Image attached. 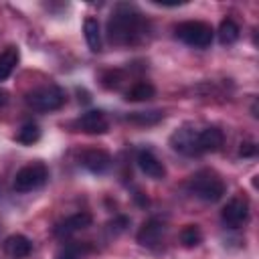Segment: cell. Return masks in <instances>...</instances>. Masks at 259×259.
Listing matches in <instances>:
<instances>
[{"label": "cell", "instance_id": "obj_12", "mask_svg": "<svg viewBox=\"0 0 259 259\" xmlns=\"http://www.w3.org/2000/svg\"><path fill=\"white\" fill-rule=\"evenodd\" d=\"M2 251L10 259H26L30 255V251H32V243L24 235H10V237L4 239Z\"/></svg>", "mask_w": 259, "mask_h": 259}, {"label": "cell", "instance_id": "obj_9", "mask_svg": "<svg viewBox=\"0 0 259 259\" xmlns=\"http://www.w3.org/2000/svg\"><path fill=\"white\" fill-rule=\"evenodd\" d=\"M164 233H166L164 223H162L160 219H150V221H146V223L142 225V229L138 231L136 239H138V243L144 245V247H156V245L162 241Z\"/></svg>", "mask_w": 259, "mask_h": 259}, {"label": "cell", "instance_id": "obj_13", "mask_svg": "<svg viewBox=\"0 0 259 259\" xmlns=\"http://www.w3.org/2000/svg\"><path fill=\"white\" fill-rule=\"evenodd\" d=\"M138 166H140V170H142L146 176H150V178L160 180V178L166 176V168H164V164H162V162L156 158V154L150 152V150H142V152H138Z\"/></svg>", "mask_w": 259, "mask_h": 259}, {"label": "cell", "instance_id": "obj_2", "mask_svg": "<svg viewBox=\"0 0 259 259\" xmlns=\"http://www.w3.org/2000/svg\"><path fill=\"white\" fill-rule=\"evenodd\" d=\"M188 188H190V192L194 196H198L204 202H217L225 194V182H223V178L214 170H208V168L198 170L190 178Z\"/></svg>", "mask_w": 259, "mask_h": 259}, {"label": "cell", "instance_id": "obj_23", "mask_svg": "<svg viewBox=\"0 0 259 259\" xmlns=\"http://www.w3.org/2000/svg\"><path fill=\"white\" fill-rule=\"evenodd\" d=\"M121 79H123V75H121L119 71H109V73L103 75V85H105L107 89H115V87H119Z\"/></svg>", "mask_w": 259, "mask_h": 259}, {"label": "cell", "instance_id": "obj_19", "mask_svg": "<svg viewBox=\"0 0 259 259\" xmlns=\"http://www.w3.org/2000/svg\"><path fill=\"white\" fill-rule=\"evenodd\" d=\"M162 117H164V111L154 109V111H134V113H130L125 119L132 121V123H138V125H154V123H158Z\"/></svg>", "mask_w": 259, "mask_h": 259}, {"label": "cell", "instance_id": "obj_15", "mask_svg": "<svg viewBox=\"0 0 259 259\" xmlns=\"http://www.w3.org/2000/svg\"><path fill=\"white\" fill-rule=\"evenodd\" d=\"M18 59H20V53H18V49L14 45H8L0 53V81H4V79L10 77V73L18 65Z\"/></svg>", "mask_w": 259, "mask_h": 259}, {"label": "cell", "instance_id": "obj_8", "mask_svg": "<svg viewBox=\"0 0 259 259\" xmlns=\"http://www.w3.org/2000/svg\"><path fill=\"white\" fill-rule=\"evenodd\" d=\"M77 127L85 134L99 136V134H105L109 130V119L101 109H89L77 119Z\"/></svg>", "mask_w": 259, "mask_h": 259}, {"label": "cell", "instance_id": "obj_14", "mask_svg": "<svg viewBox=\"0 0 259 259\" xmlns=\"http://www.w3.org/2000/svg\"><path fill=\"white\" fill-rule=\"evenodd\" d=\"M223 142H225V136H223V132L219 127L198 130V150H200V154L219 152L223 148Z\"/></svg>", "mask_w": 259, "mask_h": 259}, {"label": "cell", "instance_id": "obj_1", "mask_svg": "<svg viewBox=\"0 0 259 259\" xmlns=\"http://www.w3.org/2000/svg\"><path fill=\"white\" fill-rule=\"evenodd\" d=\"M150 24L136 6L117 4L107 20V36L117 47L140 45L148 38Z\"/></svg>", "mask_w": 259, "mask_h": 259}, {"label": "cell", "instance_id": "obj_11", "mask_svg": "<svg viewBox=\"0 0 259 259\" xmlns=\"http://www.w3.org/2000/svg\"><path fill=\"white\" fill-rule=\"evenodd\" d=\"M91 223H93V219H91L89 212H75V214L67 217L63 223H59V225L55 227V235H57V237H69V235H73V233H77V231L87 229Z\"/></svg>", "mask_w": 259, "mask_h": 259}, {"label": "cell", "instance_id": "obj_18", "mask_svg": "<svg viewBox=\"0 0 259 259\" xmlns=\"http://www.w3.org/2000/svg\"><path fill=\"white\" fill-rule=\"evenodd\" d=\"M217 34H219V42H221V45H233V42H237V40H239L241 28H239V24H237L235 20L225 18V20L221 22V26H219Z\"/></svg>", "mask_w": 259, "mask_h": 259}, {"label": "cell", "instance_id": "obj_6", "mask_svg": "<svg viewBox=\"0 0 259 259\" xmlns=\"http://www.w3.org/2000/svg\"><path fill=\"white\" fill-rule=\"evenodd\" d=\"M221 219L223 223L229 227V229H239L243 227L247 221H249V200L245 196H235L231 198L223 212H221Z\"/></svg>", "mask_w": 259, "mask_h": 259}, {"label": "cell", "instance_id": "obj_20", "mask_svg": "<svg viewBox=\"0 0 259 259\" xmlns=\"http://www.w3.org/2000/svg\"><path fill=\"white\" fill-rule=\"evenodd\" d=\"M38 140H40V130L36 123H24L16 134V142H20L24 146H32Z\"/></svg>", "mask_w": 259, "mask_h": 259}, {"label": "cell", "instance_id": "obj_17", "mask_svg": "<svg viewBox=\"0 0 259 259\" xmlns=\"http://www.w3.org/2000/svg\"><path fill=\"white\" fill-rule=\"evenodd\" d=\"M154 95H156V89L148 81H138L125 91V99L127 101H146V99H152Z\"/></svg>", "mask_w": 259, "mask_h": 259}, {"label": "cell", "instance_id": "obj_5", "mask_svg": "<svg viewBox=\"0 0 259 259\" xmlns=\"http://www.w3.org/2000/svg\"><path fill=\"white\" fill-rule=\"evenodd\" d=\"M47 178H49V168L42 162H32V164L22 166L14 174L12 188L16 192H30V190L40 188L47 182Z\"/></svg>", "mask_w": 259, "mask_h": 259}, {"label": "cell", "instance_id": "obj_7", "mask_svg": "<svg viewBox=\"0 0 259 259\" xmlns=\"http://www.w3.org/2000/svg\"><path fill=\"white\" fill-rule=\"evenodd\" d=\"M170 146L174 152L182 156H198V130L194 127H180L170 136Z\"/></svg>", "mask_w": 259, "mask_h": 259}, {"label": "cell", "instance_id": "obj_25", "mask_svg": "<svg viewBox=\"0 0 259 259\" xmlns=\"http://www.w3.org/2000/svg\"><path fill=\"white\" fill-rule=\"evenodd\" d=\"M6 103H8V91L0 87V107H4Z\"/></svg>", "mask_w": 259, "mask_h": 259}, {"label": "cell", "instance_id": "obj_4", "mask_svg": "<svg viewBox=\"0 0 259 259\" xmlns=\"http://www.w3.org/2000/svg\"><path fill=\"white\" fill-rule=\"evenodd\" d=\"M176 36L182 42H186L188 47L206 49L212 42L214 30H212L210 24H206L202 20H186V22H180L176 26Z\"/></svg>", "mask_w": 259, "mask_h": 259}, {"label": "cell", "instance_id": "obj_21", "mask_svg": "<svg viewBox=\"0 0 259 259\" xmlns=\"http://www.w3.org/2000/svg\"><path fill=\"white\" fill-rule=\"evenodd\" d=\"M180 241L184 247H196L200 245L202 241V231L198 225H186L182 231H180Z\"/></svg>", "mask_w": 259, "mask_h": 259}, {"label": "cell", "instance_id": "obj_10", "mask_svg": "<svg viewBox=\"0 0 259 259\" xmlns=\"http://www.w3.org/2000/svg\"><path fill=\"white\" fill-rule=\"evenodd\" d=\"M81 164L93 174H103L111 168V156L105 150H85L81 154Z\"/></svg>", "mask_w": 259, "mask_h": 259}, {"label": "cell", "instance_id": "obj_22", "mask_svg": "<svg viewBox=\"0 0 259 259\" xmlns=\"http://www.w3.org/2000/svg\"><path fill=\"white\" fill-rule=\"evenodd\" d=\"M79 255H81V247L79 245H67L65 249H61L55 255V259H79Z\"/></svg>", "mask_w": 259, "mask_h": 259}, {"label": "cell", "instance_id": "obj_16", "mask_svg": "<svg viewBox=\"0 0 259 259\" xmlns=\"http://www.w3.org/2000/svg\"><path fill=\"white\" fill-rule=\"evenodd\" d=\"M83 32H85L87 47H89L93 53H99V51H101V30H99V20L93 18V16L85 18V22H83Z\"/></svg>", "mask_w": 259, "mask_h": 259}, {"label": "cell", "instance_id": "obj_3", "mask_svg": "<svg viewBox=\"0 0 259 259\" xmlns=\"http://www.w3.org/2000/svg\"><path fill=\"white\" fill-rule=\"evenodd\" d=\"M24 101L30 109L38 113H49V111L61 109L67 101V95H65V89H61L59 85H42L28 91Z\"/></svg>", "mask_w": 259, "mask_h": 259}, {"label": "cell", "instance_id": "obj_24", "mask_svg": "<svg viewBox=\"0 0 259 259\" xmlns=\"http://www.w3.org/2000/svg\"><path fill=\"white\" fill-rule=\"evenodd\" d=\"M255 150H257V148H255V144H253V142H245V144H241L239 154L247 158V156H253V154H255Z\"/></svg>", "mask_w": 259, "mask_h": 259}]
</instances>
